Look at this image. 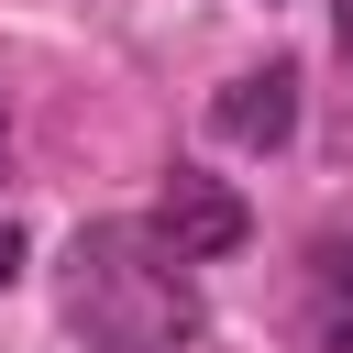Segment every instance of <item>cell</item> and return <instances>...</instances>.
<instances>
[{"label": "cell", "mask_w": 353, "mask_h": 353, "mask_svg": "<svg viewBox=\"0 0 353 353\" xmlns=\"http://www.w3.org/2000/svg\"><path fill=\"white\" fill-rule=\"evenodd\" d=\"M66 320L88 353H176L199 342V287L143 221H88L66 243Z\"/></svg>", "instance_id": "cell-1"}, {"label": "cell", "mask_w": 353, "mask_h": 353, "mask_svg": "<svg viewBox=\"0 0 353 353\" xmlns=\"http://www.w3.org/2000/svg\"><path fill=\"white\" fill-rule=\"evenodd\" d=\"M176 265H221V254H243L254 243V210L221 188V176H199V165H176L165 188H154V221H143Z\"/></svg>", "instance_id": "cell-2"}, {"label": "cell", "mask_w": 353, "mask_h": 353, "mask_svg": "<svg viewBox=\"0 0 353 353\" xmlns=\"http://www.w3.org/2000/svg\"><path fill=\"white\" fill-rule=\"evenodd\" d=\"M210 132H221V143L276 154V143L298 132V66H254V77H232V88L210 99Z\"/></svg>", "instance_id": "cell-3"}, {"label": "cell", "mask_w": 353, "mask_h": 353, "mask_svg": "<svg viewBox=\"0 0 353 353\" xmlns=\"http://www.w3.org/2000/svg\"><path fill=\"white\" fill-rule=\"evenodd\" d=\"M309 342L320 353H353V243H320L309 254Z\"/></svg>", "instance_id": "cell-4"}, {"label": "cell", "mask_w": 353, "mask_h": 353, "mask_svg": "<svg viewBox=\"0 0 353 353\" xmlns=\"http://www.w3.org/2000/svg\"><path fill=\"white\" fill-rule=\"evenodd\" d=\"M11 276H22V232L0 221V287H11Z\"/></svg>", "instance_id": "cell-5"}, {"label": "cell", "mask_w": 353, "mask_h": 353, "mask_svg": "<svg viewBox=\"0 0 353 353\" xmlns=\"http://www.w3.org/2000/svg\"><path fill=\"white\" fill-rule=\"evenodd\" d=\"M331 33H342V55H353V0H331Z\"/></svg>", "instance_id": "cell-6"}, {"label": "cell", "mask_w": 353, "mask_h": 353, "mask_svg": "<svg viewBox=\"0 0 353 353\" xmlns=\"http://www.w3.org/2000/svg\"><path fill=\"white\" fill-rule=\"evenodd\" d=\"M0 154H11V110H0Z\"/></svg>", "instance_id": "cell-7"}]
</instances>
